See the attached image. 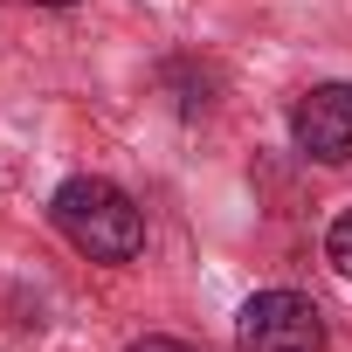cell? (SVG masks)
I'll use <instances>...</instances> for the list:
<instances>
[{
  "label": "cell",
  "mask_w": 352,
  "mask_h": 352,
  "mask_svg": "<svg viewBox=\"0 0 352 352\" xmlns=\"http://www.w3.org/2000/svg\"><path fill=\"white\" fill-rule=\"evenodd\" d=\"M49 214H56V228H63L90 263H131V256L145 249V214L131 208L124 187L97 180V173H76V180H63L56 201H49Z\"/></svg>",
  "instance_id": "obj_1"
},
{
  "label": "cell",
  "mask_w": 352,
  "mask_h": 352,
  "mask_svg": "<svg viewBox=\"0 0 352 352\" xmlns=\"http://www.w3.org/2000/svg\"><path fill=\"white\" fill-rule=\"evenodd\" d=\"M242 352H324V311L297 290H256L235 318Z\"/></svg>",
  "instance_id": "obj_2"
},
{
  "label": "cell",
  "mask_w": 352,
  "mask_h": 352,
  "mask_svg": "<svg viewBox=\"0 0 352 352\" xmlns=\"http://www.w3.org/2000/svg\"><path fill=\"white\" fill-rule=\"evenodd\" d=\"M290 138L304 159L318 166H345L352 159V83H318L297 97L290 111Z\"/></svg>",
  "instance_id": "obj_3"
},
{
  "label": "cell",
  "mask_w": 352,
  "mask_h": 352,
  "mask_svg": "<svg viewBox=\"0 0 352 352\" xmlns=\"http://www.w3.org/2000/svg\"><path fill=\"white\" fill-rule=\"evenodd\" d=\"M324 256H331V270H338V276H352V208L331 221V235H324Z\"/></svg>",
  "instance_id": "obj_4"
},
{
  "label": "cell",
  "mask_w": 352,
  "mask_h": 352,
  "mask_svg": "<svg viewBox=\"0 0 352 352\" xmlns=\"http://www.w3.org/2000/svg\"><path fill=\"white\" fill-rule=\"evenodd\" d=\"M131 352H201V345H187V338H138Z\"/></svg>",
  "instance_id": "obj_5"
},
{
  "label": "cell",
  "mask_w": 352,
  "mask_h": 352,
  "mask_svg": "<svg viewBox=\"0 0 352 352\" xmlns=\"http://www.w3.org/2000/svg\"><path fill=\"white\" fill-rule=\"evenodd\" d=\"M35 8H69V0H35Z\"/></svg>",
  "instance_id": "obj_6"
}]
</instances>
